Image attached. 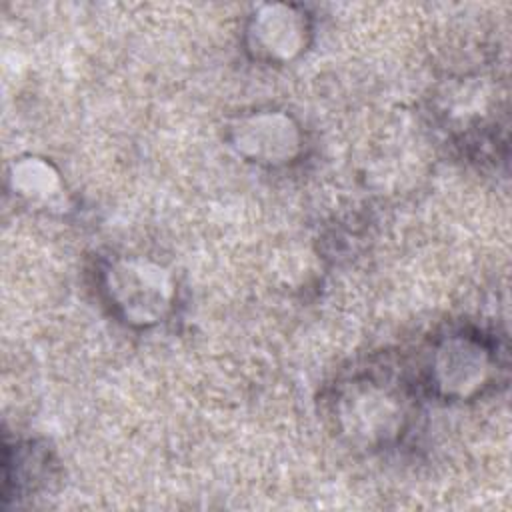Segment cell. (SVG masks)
Returning <instances> with one entry per match:
<instances>
[{
  "label": "cell",
  "mask_w": 512,
  "mask_h": 512,
  "mask_svg": "<svg viewBox=\"0 0 512 512\" xmlns=\"http://www.w3.org/2000/svg\"><path fill=\"white\" fill-rule=\"evenodd\" d=\"M490 346L480 338L456 334L438 348V384L450 392L468 394L486 384L494 366Z\"/></svg>",
  "instance_id": "1"
},
{
  "label": "cell",
  "mask_w": 512,
  "mask_h": 512,
  "mask_svg": "<svg viewBox=\"0 0 512 512\" xmlns=\"http://www.w3.org/2000/svg\"><path fill=\"white\" fill-rule=\"evenodd\" d=\"M110 272V294L128 318L152 320L168 306L170 286L158 268L126 262Z\"/></svg>",
  "instance_id": "2"
}]
</instances>
